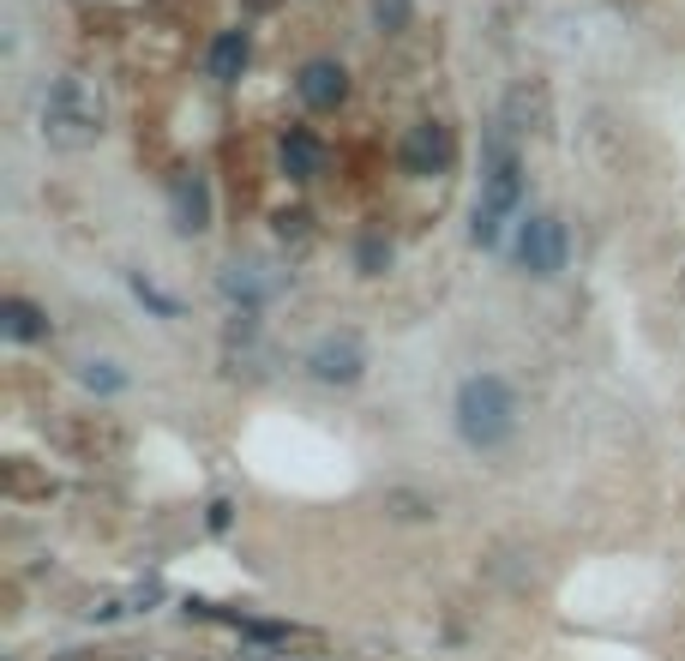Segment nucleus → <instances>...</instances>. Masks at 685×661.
I'll use <instances>...</instances> for the list:
<instances>
[{
    "mask_svg": "<svg viewBox=\"0 0 685 661\" xmlns=\"http://www.w3.org/2000/svg\"><path fill=\"white\" fill-rule=\"evenodd\" d=\"M223 289H229L234 301H246V307H259V301L271 295L277 283H265V277H259V265H234V271L223 277Z\"/></svg>",
    "mask_w": 685,
    "mask_h": 661,
    "instance_id": "f8f14e48",
    "label": "nucleus"
},
{
    "mask_svg": "<svg viewBox=\"0 0 685 661\" xmlns=\"http://www.w3.org/2000/svg\"><path fill=\"white\" fill-rule=\"evenodd\" d=\"M42 139L54 151H85V144L103 139V97H97L91 78L61 73L42 97Z\"/></svg>",
    "mask_w": 685,
    "mask_h": 661,
    "instance_id": "f03ea898",
    "label": "nucleus"
},
{
    "mask_svg": "<svg viewBox=\"0 0 685 661\" xmlns=\"http://www.w3.org/2000/svg\"><path fill=\"white\" fill-rule=\"evenodd\" d=\"M452 156H457V139H452L445 120H415V127L403 132L397 163H403V175H415V181H433V175L452 169Z\"/></svg>",
    "mask_w": 685,
    "mask_h": 661,
    "instance_id": "20e7f679",
    "label": "nucleus"
},
{
    "mask_svg": "<svg viewBox=\"0 0 685 661\" xmlns=\"http://www.w3.org/2000/svg\"><path fill=\"white\" fill-rule=\"evenodd\" d=\"M307 367H313V379H325V385H355L361 367H367V343L355 338V331H331V338L313 343Z\"/></svg>",
    "mask_w": 685,
    "mask_h": 661,
    "instance_id": "39448f33",
    "label": "nucleus"
},
{
    "mask_svg": "<svg viewBox=\"0 0 685 661\" xmlns=\"http://www.w3.org/2000/svg\"><path fill=\"white\" fill-rule=\"evenodd\" d=\"M373 18L379 30H403L409 25V0H373Z\"/></svg>",
    "mask_w": 685,
    "mask_h": 661,
    "instance_id": "4468645a",
    "label": "nucleus"
},
{
    "mask_svg": "<svg viewBox=\"0 0 685 661\" xmlns=\"http://www.w3.org/2000/svg\"><path fill=\"white\" fill-rule=\"evenodd\" d=\"M350 97V73L337 61H307L301 66V103L307 109H337Z\"/></svg>",
    "mask_w": 685,
    "mask_h": 661,
    "instance_id": "0eeeda50",
    "label": "nucleus"
},
{
    "mask_svg": "<svg viewBox=\"0 0 685 661\" xmlns=\"http://www.w3.org/2000/svg\"><path fill=\"white\" fill-rule=\"evenodd\" d=\"M518 259L530 277H559L566 271V223L559 217H530L518 241Z\"/></svg>",
    "mask_w": 685,
    "mask_h": 661,
    "instance_id": "423d86ee",
    "label": "nucleus"
},
{
    "mask_svg": "<svg viewBox=\"0 0 685 661\" xmlns=\"http://www.w3.org/2000/svg\"><path fill=\"white\" fill-rule=\"evenodd\" d=\"M319 169H325V144L313 139L307 127H289V132H283V175H295V181H313Z\"/></svg>",
    "mask_w": 685,
    "mask_h": 661,
    "instance_id": "1a4fd4ad",
    "label": "nucleus"
},
{
    "mask_svg": "<svg viewBox=\"0 0 685 661\" xmlns=\"http://www.w3.org/2000/svg\"><path fill=\"white\" fill-rule=\"evenodd\" d=\"M511 120L487 132V151H481V199H475V223H469V241L475 246H499L505 223L518 217L523 205V156L511 144Z\"/></svg>",
    "mask_w": 685,
    "mask_h": 661,
    "instance_id": "f257e3e1",
    "label": "nucleus"
},
{
    "mask_svg": "<svg viewBox=\"0 0 685 661\" xmlns=\"http://www.w3.org/2000/svg\"><path fill=\"white\" fill-rule=\"evenodd\" d=\"M241 66H246V30H223L217 49H211V78H217V85H234Z\"/></svg>",
    "mask_w": 685,
    "mask_h": 661,
    "instance_id": "9b49d317",
    "label": "nucleus"
},
{
    "mask_svg": "<svg viewBox=\"0 0 685 661\" xmlns=\"http://www.w3.org/2000/svg\"><path fill=\"white\" fill-rule=\"evenodd\" d=\"M175 229L181 234L211 229V187H205V175H181V181H175Z\"/></svg>",
    "mask_w": 685,
    "mask_h": 661,
    "instance_id": "6e6552de",
    "label": "nucleus"
},
{
    "mask_svg": "<svg viewBox=\"0 0 685 661\" xmlns=\"http://www.w3.org/2000/svg\"><path fill=\"white\" fill-rule=\"evenodd\" d=\"M457 433H464L475 452H499L511 433H518V397L499 373H475L457 391Z\"/></svg>",
    "mask_w": 685,
    "mask_h": 661,
    "instance_id": "7ed1b4c3",
    "label": "nucleus"
},
{
    "mask_svg": "<svg viewBox=\"0 0 685 661\" xmlns=\"http://www.w3.org/2000/svg\"><path fill=\"white\" fill-rule=\"evenodd\" d=\"M385 265H391V241H379V234H367V241H361V271H367V277H379V271H385Z\"/></svg>",
    "mask_w": 685,
    "mask_h": 661,
    "instance_id": "ddd939ff",
    "label": "nucleus"
},
{
    "mask_svg": "<svg viewBox=\"0 0 685 661\" xmlns=\"http://www.w3.org/2000/svg\"><path fill=\"white\" fill-rule=\"evenodd\" d=\"M78 379H85V385H97V391H115V385H120V373H109L103 361H91V367H85Z\"/></svg>",
    "mask_w": 685,
    "mask_h": 661,
    "instance_id": "2eb2a0df",
    "label": "nucleus"
},
{
    "mask_svg": "<svg viewBox=\"0 0 685 661\" xmlns=\"http://www.w3.org/2000/svg\"><path fill=\"white\" fill-rule=\"evenodd\" d=\"M0 331H7V338L13 343H37V338H49V313L42 307H30V301H7V307H0Z\"/></svg>",
    "mask_w": 685,
    "mask_h": 661,
    "instance_id": "9d476101",
    "label": "nucleus"
}]
</instances>
